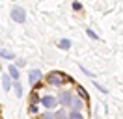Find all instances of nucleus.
Segmentation results:
<instances>
[{"mask_svg": "<svg viewBox=\"0 0 123 119\" xmlns=\"http://www.w3.org/2000/svg\"><path fill=\"white\" fill-rule=\"evenodd\" d=\"M73 9H75V11H80V9H82V4H80V2H75V4H73Z\"/></svg>", "mask_w": 123, "mask_h": 119, "instance_id": "11", "label": "nucleus"}, {"mask_svg": "<svg viewBox=\"0 0 123 119\" xmlns=\"http://www.w3.org/2000/svg\"><path fill=\"white\" fill-rule=\"evenodd\" d=\"M60 101H62V104H63V106H67V104H71V101H73V95H71L69 91H63V93H62V97H60Z\"/></svg>", "mask_w": 123, "mask_h": 119, "instance_id": "5", "label": "nucleus"}, {"mask_svg": "<svg viewBox=\"0 0 123 119\" xmlns=\"http://www.w3.org/2000/svg\"><path fill=\"white\" fill-rule=\"evenodd\" d=\"M78 93H80V95H82V97L86 99V101H88V93H86V91H84L82 88H78Z\"/></svg>", "mask_w": 123, "mask_h": 119, "instance_id": "15", "label": "nucleus"}, {"mask_svg": "<svg viewBox=\"0 0 123 119\" xmlns=\"http://www.w3.org/2000/svg\"><path fill=\"white\" fill-rule=\"evenodd\" d=\"M54 117H56V119H67V115H65L63 112H60V113H58V115H54Z\"/></svg>", "mask_w": 123, "mask_h": 119, "instance_id": "16", "label": "nucleus"}, {"mask_svg": "<svg viewBox=\"0 0 123 119\" xmlns=\"http://www.w3.org/2000/svg\"><path fill=\"white\" fill-rule=\"evenodd\" d=\"M63 80H69V78H65L62 73H52L47 76V82L50 84V86H62V82Z\"/></svg>", "mask_w": 123, "mask_h": 119, "instance_id": "1", "label": "nucleus"}, {"mask_svg": "<svg viewBox=\"0 0 123 119\" xmlns=\"http://www.w3.org/2000/svg\"><path fill=\"white\" fill-rule=\"evenodd\" d=\"M67 119H84V115H82L80 112H71V115Z\"/></svg>", "mask_w": 123, "mask_h": 119, "instance_id": "9", "label": "nucleus"}, {"mask_svg": "<svg viewBox=\"0 0 123 119\" xmlns=\"http://www.w3.org/2000/svg\"><path fill=\"white\" fill-rule=\"evenodd\" d=\"M54 115L52 113H49V112H45V113H43V115H41V119H52Z\"/></svg>", "mask_w": 123, "mask_h": 119, "instance_id": "12", "label": "nucleus"}, {"mask_svg": "<svg viewBox=\"0 0 123 119\" xmlns=\"http://www.w3.org/2000/svg\"><path fill=\"white\" fill-rule=\"evenodd\" d=\"M39 102L43 104V106H45L47 110H50V108H54V106H56V99H54L52 95H45V97H41V99H39Z\"/></svg>", "mask_w": 123, "mask_h": 119, "instance_id": "3", "label": "nucleus"}, {"mask_svg": "<svg viewBox=\"0 0 123 119\" xmlns=\"http://www.w3.org/2000/svg\"><path fill=\"white\" fill-rule=\"evenodd\" d=\"M15 89H17V97H21V95H23V89H21V86H19V84L15 86Z\"/></svg>", "mask_w": 123, "mask_h": 119, "instance_id": "17", "label": "nucleus"}, {"mask_svg": "<svg viewBox=\"0 0 123 119\" xmlns=\"http://www.w3.org/2000/svg\"><path fill=\"white\" fill-rule=\"evenodd\" d=\"M58 47H60V48H63V50H67V48L71 47V41H69V39H62L60 43H58Z\"/></svg>", "mask_w": 123, "mask_h": 119, "instance_id": "8", "label": "nucleus"}, {"mask_svg": "<svg viewBox=\"0 0 123 119\" xmlns=\"http://www.w3.org/2000/svg\"><path fill=\"white\" fill-rule=\"evenodd\" d=\"M39 78H41V71H37V69L30 71V74H28V82H30V84H36Z\"/></svg>", "mask_w": 123, "mask_h": 119, "instance_id": "4", "label": "nucleus"}, {"mask_svg": "<svg viewBox=\"0 0 123 119\" xmlns=\"http://www.w3.org/2000/svg\"><path fill=\"white\" fill-rule=\"evenodd\" d=\"M71 104H73V112H80L82 110V101L75 99V101H71Z\"/></svg>", "mask_w": 123, "mask_h": 119, "instance_id": "7", "label": "nucleus"}, {"mask_svg": "<svg viewBox=\"0 0 123 119\" xmlns=\"http://www.w3.org/2000/svg\"><path fill=\"white\" fill-rule=\"evenodd\" d=\"M4 89H9V78L4 76Z\"/></svg>", "mask_w": 123, "mask_h": 119, "instance_id": "13", "label": "nucleus"}, {"mask_svg": "<svg viewBox=\"0 0 123 119\" xmlns=\"http://www.w3.org/2000/svg\"><path fill=\"white\" fill-rule=\"evenodd\" d=\"M0 56L6 58V60H13L15 58V54H13L11 50H6V48H0Z\"/></svg>", "mask_w": 123, "mask_h": 119, "instance_id": "6", "label": "nucleus"}, {"mask_svg": "<svg viewBox=\"0 0 123 119\" xmlns=\"http://www.w3.org/2000/svg\"><path fill=\"white\" fill-rule=\"evenodd\" d=\"M11 19L15 22H24L26 21V13H24L23 7H13L11 9Z\"/></svg>", "mask_w": 123, "mask_h": 119, "instance_id": "2", "label": "nucleus"}, {"mask_svg": "<svg viewBox=\"0 0 123 119\" xmlns=\"http://www.w3.org/2000/svg\"><path fill=\"white\" fill-rule=\"evenodd\" d=\"M86 34H88V36L92 37V39H97V34H95V32H92V30H88V32H86Z\"/></svg>", "mask_w": 123, "mask_h": 119, "instance_id": "14", "label": "nucleus"}, {"mask_svg": "<svg viewBox=\"0 0 123 119\" xmlns=\"http://www.w3.org/2000/svg\"><path fill=\"white\" fill-rule=\"evenodd\" d=\"M9 74H11V76L17 80V78H19V71H17V67H13V65L9 67Z\"/></svg>", "mask_w": 123, "mask_h": 119, "instance_id": "10", "label": "nucleus"}]
</instances>
